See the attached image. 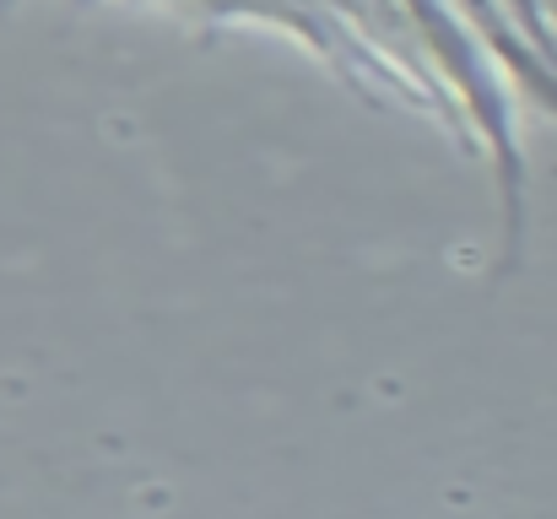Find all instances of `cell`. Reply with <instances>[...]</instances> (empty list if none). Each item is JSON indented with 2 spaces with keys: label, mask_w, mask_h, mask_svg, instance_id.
Listing matches in <instances>:
<instances>
[]
</instances>
